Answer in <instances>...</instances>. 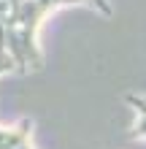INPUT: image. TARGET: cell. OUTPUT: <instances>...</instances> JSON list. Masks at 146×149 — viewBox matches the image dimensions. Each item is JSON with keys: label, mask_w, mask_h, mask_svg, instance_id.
Returning a JSON list of instances; mask_svg holds the SVG:
<instances>
[{"label": "cell", "mask_w": 146, "mask_h": 149, "mask_svg": "<svg viewBox=\"0 0 146 149\" xmlns=\"http://www.w3.org/2000/svg\"><path fill=\"white\" fill-rule=\"evenodd\" d=\"M133 103H135V109H141V114H143V117H146V98H133Z\"/></svg>", "instance_id": "cell-1"}]
</instances>
